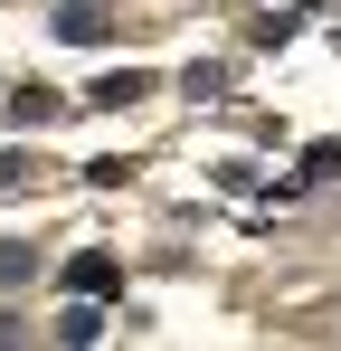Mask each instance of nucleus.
<instances>
[{
    "mask_svg": "<svg viewBox=\"0 0 341 351\" xmlns=\"http://www.w3.org/2000/svg\"><path fill=\"white\" fill-rule=\"evenodd\" d=\"M66 285H76V294H114L123 276H114V256H76V266H66Z\"/></svg>",
    "mask_w": 341,
    "mask_h": 351,
    "instance_id": "1",
    "label": "nucleus"
},
{
    "mask_svg": "<svg viewBox=\"0 0 341 351\" xmlns=\"http://www.w3.org/2000/svg\"><path fill=\"white\" fill-rule=\"evenodd\" d=\"M57 38H76V48H95V38H105V10H86V0H76V10H57Z\"/></svg>",
    "mask_w": 341,
    "mask_h": 351,
    "instance_id": "2",
    "label": "nucleus"
},
{
    "mask_svg": "<svg viewBox=\"0 0 341 351\" xmlns=\"http://www.w3.org/2000/svg\"><path fill=\"white\" fill-rule=\"evenodd\" d=\"M57 332H66V342H95V332H105V313H95V294H76V304L57 313Z\"/></svg>",
    "mask_w": 341,
    "mask_h": 351,
    "instance_id": "3",
    "label": "nucleus"
},
{
    "mask_svg": "<svg viewBox=\"0 0 341 351\" xmlns=\"http://www.w3.org/2000/svg\"><path fill=\"white\" fill-rule=\"evenodd\" d=\"M133 95H152V76H142V66H123V76L95 86V105H133Z\"/></svg>",
    "mask_w": 341,
    "mask_h": 351,
    "instance_id": "4",
    "label": "nucleus"
},
{
    "mask_svg": "<svg viewBox=\"0 0 341 351\" xmlns=\"http://www.w3.org/2000/svg\"><path fill=\"white\" fill-rule=\"evenodd\" d=\"M29 276H38V256L29 247H0V285H29Z\"/></svg>",
    "mask_w": 341,
    "mask_h": 351,
    "instance_id": "5",
    "label": "nucleus"
}]
</instances>
